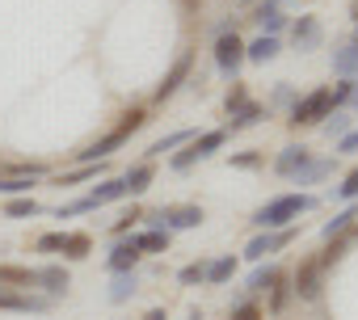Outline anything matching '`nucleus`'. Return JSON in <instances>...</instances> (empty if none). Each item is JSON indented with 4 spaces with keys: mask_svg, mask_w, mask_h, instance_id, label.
I'll list each match as a JSON object with an SVG mask.
<instances>
[{
    "mask_svg": "<svg viewBox=\"0 0 358 320\" xmlns=\"http://www.w3.org/2000/svg\"><path fill=\"white\" fill-rule=\"evenodd\" d=\"M190 68H194V51H182V55H177V64L169 68V76H164V85H160V89H156L152 97H156V101H169V97H173L177 89H182V85H186V76H190Z\"/></svg>",
    "mask_w": 358,
    "mask_h": 320,
    "instance_id": "obj_8",
    "label": "nucleus"
},
{
    "mask_svg": "<svg viewBox=\"0 0 358 320\" xmlns=\"http://www.w3.org/2000/svg\"><path fill=\"white\" fill-rule=\"evenodd\" d=\"M333 72H337L341 80H350V76H358V43H350V47H341V51H333Z\"/></svg>",
    "mask_w": 358,
    "mask_h": 320,
    "instance_id": "obj_15",
    "label": "nucleus"
},
{
    "mask_svg": "<svg viewBox=\"0 0 358 320\" xmlns=\"http://www.w3.org/2000/svg\"><path fill=\"white\" fill-rule=\"evenodd\" d=\"M0 194H30V177H13V182H0Z\"/></svg>",
    "mask_w": 358,
    "mask_h": 320,
    "instance_id": "obj_34",
    "label": "nucleus"
},
{
    "mask_svg": "<svg viewBox=\"0 0 358 320\" xmlns=\"http://www.w3.org/2000/svg\"><path fill=\"white\" fill-rule=\"evenodd\" d=\"M135 291H139V278H135V270H127V274H114V286H110V299H114V303L131 299Z\"/></svg>",
    "mask_w": 358,
    "mask_h": 320,
    "instance_id": "obj_20",
    "label": "nucleus"
},
{
    "mask_svg": "<svg viewBox=\"0 0 358 320\" xmlns=\"http://www.w3.org/2000/svg\"><path fill=\"white\" fill-rule=\"evenodd\" d=\"M232 165L236 169H257L262 165V152H241V156H232Z\"/></svg>",
    "mask_w": 358,
    "mask_h": 320,
    "instance_id": "obj_35",
    "label": "nucleus"
},
{
    "mask_svg": "<svg viewBox=\"0 0 358 320\" xmlns=\"http://www.w3.org/2000/svg\"><path fill=\"white\" fill-rule=\"evenodd\" d=\"M139 257H143V253L135 249V240H122V245H114V253L106 257V266H110L114 274H127V270L139 266Z\"/></svg>",
    "mask_w": 358,
    "mask_h": 320,
    "instance_id": "obj_11",
    "label": "nucleus"
},
{
    "mask_svg": "<svg viewBox=\"0 0 358 320\" xmlns=\"http://www.w3.org/2000/svg\"><path fill=\"white\" fill-rule=\"evenodd\" d=\"M97 173H101V160H97V169H93V165H85V169L64 173V177H59V186H76V182H89V177H97Z\"/></svg>",
    "mask_w": 358,
    "mask_h": 320,
    "instance_id": "obj_30",
    "label": "nucleus"
},
{
    "mask_svg": "<svg viewBox=\"0 0 358 320\" xmlns=\"http://www.w3.org/2000/svg\"><path fill=\"white\" fill-rule=\"evenodd\" d=\"M350 97H358V85H354V93H350Z\"/></svg>",
    "mask_w": 358,
    "mask_h": 320,
    "instance_id": "obj_42",
    "label": "nucleus"
},
{
    "mask_svg": "<svg viewBox=\"0 0 358 320\" xmlns=\"http://www.w3.org/2000/svg\"><path fill=\"white\" fill-rule=\"evenodd\" d=\"M182 143H190V131H173V135L156 139V143L148 147V156H164V152H173V147H182Z\"/></svg>",
    "mask_w": 358,
    "mask_h": 320,
    "instance_id": "obj_25",
    "label": "nucleus"
},
{
    "mask_svg": "<svg viewBox=\"0 0 358 320\" xmlns=\"http://www.w3.org/2000/svg\"><path fill=\"white\" fill-rule=\"evenodd\" d=\"M354 219H358V203H350V207H345V211H341L337 219H329V224L320 228V236H324V240H333V236H341V232H345V228H350Z\"/></svg>",
    "mask_w": 358,
    "mask_h": 320,
    "instance_id": "obj_21",
    "label": "nucleus"
},
{
    "mask_svg": "<svg viewBox=\"0 0 358 320\" xmlns=\"http://www.w3.org/2000/svg\"><path fill=\"white\" fill-rule=\"evenodd\" d=\"M177 282H182V286H194V282H207V266H203V261H194V266H186L182 274H177Z\"/></svg>",
    "mask_w": 358,
    "mask_h": 320,
    "instance_id": "obj_29",
    "label": "nucleus"
},
{
    "mask_svg": "<svg viewBox=\"0 0 358 320\" xmlns=\"http://www.w3.org/2000/svg\"><path fill=\"white\" fill-rule=\"evenodd\" d=\"M232 274H236V261H232V257H220V261H211V266H207V282H215V286H220V282H228Z\"/></svg>",
    "mask_w": 358,
    "mask_h": 320,
    "instance_id": "obj_27",
    "label": "nucleus"
},
{
    "mask_svg": "<svg viewBox=\"0 0 358 320\" xmlns=\"http://www.w3.org/2000/svg\"><path fill=\"white\" fill-rule=\"evenodd\" d=\"M329 173H333V160H303L291 177H295V186H316V182H324Z\"/></svg>",
    "mask_w": 358,
    "mask_h": 320,
    "instance_id": "obj_12",
    "label": "nucleus"
},
{
    "mask_svg": "<svg viewBox=\"0 0 358 320\" xmlns=\"http://www.w3.org/2000/svg\"><path fill=\"white\" fill-rule=\"evenodd\" d=\"M274 282H278V266H257L249 274V291H270Z\"/></svg>",
    "mask_w": 358,
    "mask_h": 320,
    "instance_id": "obj_24",
    "label": "nucleus"
},
{
    "mask_svg": "<svg viewBox=\"0 0 358 320\" xmlns=\"http://www.w3.org/2000/svg\"><path fill=\"white\" fill-rule=\"evenodd\" d=\"M203 219H207L203 207H164V211L148 215V224H152L156 232H186V228H199Z\"/></svg>",
    "mask_w": 358,
    "mask_h": 320,
    "instance_id": "obj_4",
    "label": "nucleus"
},
{
    "mask_svg": "<svg viewBox=\"0 0 358 320\" xmlns=\"http://www.w3.org/2000/svg\"><path fill=\"white\" fill-rule=\"evenodd\" d=\"M135 249L139 253H160V249H169V232H156V228L152 232H139L135 236Z\"/></svg>",
    "mask_w": 358,
    "mask_h": 320,
    "instance_id": "obj_23",
    "label": "nucleus"
},
{
    "mask_svg": "<svg viewBox=\"0 0 358 320\" xmlns=\"http://www.w3.org/2000/svg\"><path fill=\"white\" fill-rule=\"evenodd\" d=\"M329 93H333V110H337L341 101H350V93H354V80H341V85H337V89H329Z\"/></svg>",
    "mask_w": 358,
    "mask_h": 320,
    "instance_id": "obj_36",
    "label": "nucleus"
},
{
    "mask_svg": "<svg viewBox=\"0 0 358 320\" xmlns=\"http://www.w3.org/2000/svg\"><path fill=\"white\" fill-rule=\"evenodd\" d=\"M341 152H358V131L354 135H341Z\"/></svg>",
    "mask_w": 358,
    "mask_h": 320,
    "instance_id": "obj_40",
    "label": "nucleus"
},
{
    "mask_svg": "<svg viewBox=\"0 0 358 320\" xmlns=\"http://www.w3.org/2000/svg\"><path fill=\"white\" fill-rule=\"evenodd\" d=\"M295 240V228H270L266 236H257V240H249V249H245V257L249 261H262L266 253H278L282 245H291Z\"/></svg>",
    "mask_w": 358,
    "mask_h": 320,
    "instance_id": "obj_7",
    "label": "nucleus"
},
{
    "mask_svg": "<svg viewBox=\"0 0 358 320\" xmlns=\"http://www.w3.org/2000/svg\"><path fill=\"white\" fill-rule=\"evenodd\" d=\"M303 160H312V156H308V147H295V143H291V147H282V156L274 160V169H278L282 177H291V173L303 165Z\"/></svg>",
    "mask_w": 358,
    "mask_h": 320,
    "instance_id": "obj_16",
    "label": "nucleus"
},
{
    "mask_svg": "<svg viewBox=\"0 0 358 320\" xmlns=\"http://www.w3.org/2000/svg\"><path fill=\"white\" fill-rule=\"evenodd\" d=\"M241 106H245V85H236V89L228 93V114H236Z\"/></svg>",
    "mask_w": 358,
    "mask_h": 320,
    "instance_id": "obj_38",
    "label": "nucleus"
},
{
    "mask_svg": "<svg viewBox=\"0 0 358 320\" xmlns=\"http://www.w3.org/2000/svg\"><path fill=\"white\" fill-rule=\"evenodd\" d=\"M224 139H228V131L220 126V131H207V135H199L194 143H186V152H177L169 165L177 169V173H186L190 165H199V160H207V156H215L220 147H224Z\"/></svg>",
    "mask_w": 358,
    "mask_h": 320,
    "instance_id": "obj_3",
    "label": "nucleus"
},
{
    "mask_svg": "<svg viewBox=\"0 0 358 320\" xmlns=\"http://www.w3.org/2000/svg\"><path fill=\"white\" fill-rule=\"evenodd\" d=\"M324 131H329V135H345V114H329Z\"/></svg>",
    "mask_w": 358,
    "mask_h": 320,
    "instance_id": "obj_39",
    "label": "nucleus"
},
{
    "mask_svg": "<svg viewBox=\"0 0 358 320\" xmlns=\"http://www.w3.org/2000/svg\"><path fill=\"white\" fill-rule=\"evenodd\" d=\"M38 211H43V207H38L34 198H13V203H9V215H13V219H26V215H38Z\"/></svg>",
    "mask_w": 358,
    "mask_h": 320,
    "instance_id": "obj_31",
    "label": "nucleus"
},
{
    "mask_svg": "<svg viewBox=\"0 0 358 320\" xmlns=\"http://www.w3.org/2000/svg\"><path fill=\"white\" fill-rule=\"evenodd\" d=\"M0 282H13V286H34V270H22V266H0Z\"/></svg>",
    "mask_w": 358,
    "mask_h": 320,
    "instance_id": "obj_28",
    "label": "nucleus"
},
{
    "mask_svg": "<svg viewBox=\"0 0 358 320\" xmlns=\"http://www.w3.org/2000/svg\"><path fill=\"white\" fill-rule=\"evenodd\" d=\"M262 114H266L262 106H253V101H245V106H241V110L232 114V131H245V126H253V122H257Z\"/></svg>",
    "mask_w": 358,
    "mask_h": 320,
    "instance_id": "obj_26",
    "label": "nucleus"
},
{
    "mask_svg": "<svg viewBox=\"0 0 358 320\" xmlns=\"http://www.w3.org/2000/svg\"><path fill=\"white\" fill-rule=\"evenodd\" d=\"M291 38H295V47H299V51H316V47H320V38H324V30H320V22H316V17H299V22H295V30H291Z\"/></svg>",
    "mask_w": 358,
    "mask_h": 320,
    "instance_id": "obj_10",
    "label": "nucleus"
},
{
    "mask_svg": "<svg viewBox=\"0 0 358 320\" xmlns=\"http://www.w3.org/2000/svg\"><path fill=\"white\" fill-rule=\"evenodd\" d=\"M312 207H316L312 194H282V198L266 203V207L253 215V224H257V228H287L291 219H299V215L312 211Z\"/></svg>",
    "mask_w": 358,
    "mask_h": 320,
    "instance_id": "obj_1",
    "label": "nucleus"
},
{
    "mask_svg": "<svg viewBox=\"0 0 358 320\" xmlns=\"http://www.w3.org/2000/svg\"><path fill=\"white\" fill-rule=\"evenodd\" d=\"M278 55V38H270V34H262V38H253L249 47H245V59H253V64H266V59H274Z\"/></svg>",
    "mask_w": 358,
    "mask_h": 320,
    "instance_id": "obj_17",
    "label": "nucleus"
},
{
    "mask_svg": "<svg viewBox=\"0 0 358 320\" xmlns=\"http://www.w3.org/2000/svg\"><path fill=\"white\" fill-rule=\"evenodd\" d=\"M215 64H220V72H228V76L241 72V64H245V43L236 38V30H220V38H215Z\"/></svg>",
    "mask_w": 358,
    "mask_h": 320,
    "instance_id": "obj_6",
    "label": "nucleus"
},
{
    "mask_svg": "<svg viewBox=\"0 0 358 320\" xmlns=\"http://www.w3.org/2000/svg\"><path fill=\"white\" fill-rule=\"evenodd\" d=\"M0 307H5V312H43V307H47V299L17 295V291H5V286H0Z\"/></svg>",
    "mask_w": 358,
    "mask_h": 320,
    "instance_id": "obj_14",
    "label": "nucleus"
},
{
    "mask_svg": "<svg viewBox=\"0 0 358 320\" xmlns=\"http://www.w3.org/2000/svg\"><path fill=\"white\" fill-rule=\"evenodd\" d=\"M64 249V232H47L38 236V253H59Z\"/></svg>",
    "mask_w": 358,
    "mask_h": 320,
    "instance_id": "obj_32",
    "label": "nucleus"
},
{
    "mask_svg": "<svg viewBox=\"0 0 358 320\" xmlns=\"http://www.w3.org/2000/svg\"><path fill=\"white\" fill-rule=\"evenodd\" d=\"M143 320H169V316H164V307H152V312H148Z\"/></svg>",
    "mask_w": 358,
    "mask_h": 320,
    "instance_id": "obj_41",
    "label": "nucleus"
},
{
    "mask_svg": "<svg viewBox=\"0 0 358 320\" xmlns=\"http://www.w3.org/2000/svg\"><path fill=\"white\" fill-rule=\"evenodd\" d=\"M89 249H93V240H89L85 232H64V257H68V261H85Z\"/></svg>",
    "mask_w": 358,
    "mask_h": 320,
    "instance_id": "obj_18",
    "label": "nucleus"
},
{
    "mask_svg": "<svg viewBox=\"0 0 358 320\" xmlns=\"http://www.w3.org/2000/svg\"><path fill=\"white\" fill-rule=\"evenodd\" d=\"M337 198H350V203L358 198V169H354V173H345V182L337 186Z\"/></svg>",
    "mask_w": 358,
    "mask_h": 320,
    "instance_id": "obj_33",
    "label": "nucleus"
},
{
    "mask_svg": "<svg viewBox=\"0 0 358 320\" xmlns=\"http://www.w3.org/2000/svg\"><path fill=\"white\" fill-rule=\"evenodd\" d=\"M34 286L51 291V295H64V291H68V270H64V266H47V270H34Z\"/></svg>",
    "mask_w": 358,
    "mask_h": 320,
    "instance_id": "obj_13",
    "label": "nucleus"
},
{
    "mask_svg": "<svg viewBox=\"0 0 358 320\" xmlns=\"http://www.w3.org/2000/svg\"><path fill=\"white\" fill-rule=\"evenodd\" d=\"M232 320H262V307H253V303H241V307L232 312Z\"/></svg>",
    "mask_w": 358,
    "mask_h": 320,
    "instance_id": "obj_37",
    "label": "nucleus"
},
{
    "mask_svg": "<svg viewBox=\"0 0 358 320\" xmlns=\"http://www.w3.org/2000/svg\"><path fill=\"white\" fill-rule=\"evenodd\" d=\"M320 282H324V266H320V257H312V261H303L299 274H295V295H299V299H316V295H320Z\"/></svg>",
    "mask_w": 358,
    "mask_h": 320,
    "instance_id": "obj_9",
    "label": "nucleus"
},
{
    "mask_svg": "<svg viewBox=\"0 0 358 320\" xmlns=\"http://www.w3.org/2000/svg\"><path fill=\"white\" fill-rule=\"evenodd\" d=\"M329 114H333V93H329V89H316V93H308V97H299V101L291 106V122H295V126L320 122V118H329Z\"/></svg>",
    "mask_w": 358,
    "mask_h": 320,
    "instance_id": "obj_5",
    "label": "nucleus"
},
{
    "mask_svg": "<svg viewBox=\"0 0 358 320\" xmlns=\"http://www.w3.org/2000/svg\"><path fill=\"white\" fill-rule=\"evenodd\" d=\"M152 177H156V173H152V165H148V160H143V165H135V169L122 177V182H127V198H131V194H143V190L152 186Z\"/></svg>",
    "mask_w": 358,
    "mask_h": 320,
    "instance_id": "obj_19",
    "label": "nucleus"
},
{
    "mask_svg": "<svg viewBox=\"0 0 358 320\" xmlns=\"http://www.w3.org/2000/svg\"><path fill=\"white\" fill-rule=\"evenodd\" d=\"M257 22H262V30H266V34H270V38H274V34H278V30H282V22H287V17H282V13H278V5H274V0H266V5H262V9H257Z\"/></svg>",
    "mask_w": 358,
    "mask_h": 320,
    "instance_id": "obj_22",
    "label": "nucleus"
},
{
    "mask_svg": "<svg viewBox=\"0 0 358 320\" xmlns=\"http://www.w3.org/2000/svg\"><path fill=\"white\" fill-rule=\"evenodd\" d=\"M139 126H143V114H139V110H131V114L122 118V126H118V131H110V135H106V139H97L93 147L76 152V160H85V165H93V160H106V156H110L114 147H122V143H127Z\"/></svg>",
    "mask_w": 358,
    "mask_h": 320,
    "instance_id": "obj_2",
    "label": "nucleus"
}]
</instances>
